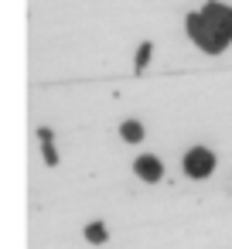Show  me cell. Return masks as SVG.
<instances>
[{
    "mask_svg": "<svg viewBox=\"0 0 232 249\" xmlns=\"http://www.w3.org/2000/svg\"><path fill=\"white\" fill-rule=\"evenodd\" d=\"M184 24H188L191 41L208 55L225 52L229 41H232V7H225V4H205V11L188 14Z\"/></svg>",
    "mask_w": 232,
    "mask_h": 249,
    "instance_id": "1",
    "label": "cell"
},
{
    "mask_svg": "<svg viewBox=\"0 0 232 249\" xmlns=\"http://www.w3.org/2000/svg\"><path fill=\"white\" fill-rule=\"evenodd\" d=\"M212 167H215V154H212V150L195 147V150H188V154H184V171H188L191 178H208V174H212Z\"/></svg>",
    "mask_w": 232,
    "mask_h": 249,
    "instance_id": "2",
    "label": "cell"
},
{
    "mask_svg": "<svg viewBox=\"0 0 232 249\" xmlns=\"http://www.w3.org/2000/svg\"><path fill=\"white\" fill-rule=\"evenodd\" d=\"M137 174H140L143 181H161V174H164V171H161V160L147 154V157H140V160H137Z\"/></svg>",
    "mask_w": 232,
    "mask_h": 249,
    "instance_id": "3",
    "label": "cell"
},
{
    "mask_svg": "<svg viewBox=\"0 0 232 249\" xmlns=\"http://www.w3.org/2000/svg\"><path fill=\"white\" fill-rule=\"evenodd\" d=\"M123 140H130V143H137V140H143V126L140 123H123Z\"/></svg>",
    "mask_w": 232,
    "mask_h": 249,
    "instance_id": "4",
    "label": "cell"
},
{
    "mask_svg": "<svg viewBox=\"0 0 232 249\" xmlns=\"http://www.w3.org/2000/svg\"><path fill=\"white\" fill-rule=\"evenodd\" d=\"M86 239H89V242H103V239H106V229L96 222V225H89V229H86Z\"/></svg>",
    "mask_w": 232,
    "mask_h": 249,
    "instance_id": "5",
    "label": "cell"
},
{
    "mask_svg": "<svg viewBox=\"0 0 232 249\" xmlns=\"http://www.w3.org/2000/svg\"><path fill=\"white\" fill-rule=\"evenodd\" d=\"M147 58H150V45H143V48H140V55H137V69H143V65H147Z\"/></svg>",
    "mask_w": 232,
    "mask_h": 249,
    "instance_id": "6",
    "label": "cell"
}]
</instances>
